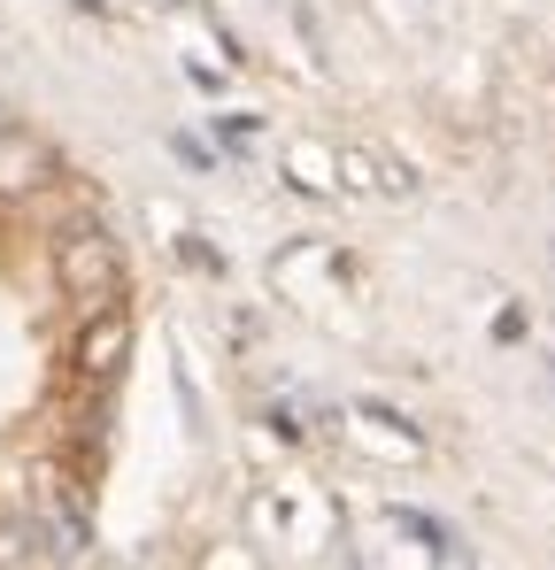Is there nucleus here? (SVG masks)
Listing matches in <instances>:
<instances>
[{
  "mask_svg": "<svg viewBox=\"0 0 555 570\" xmlns=\"http://www.w3.org/2000/svg\"><path fill=\"white\" fill-rule=\"evenodd\" d=\"M285 178H293L301 193H340V155L301 139V147H285Z\"/></svg>",
  "mask_w": 555,
  "mask_h": 570,
  "instance_id": "obj_4",
  "label": "nucleus"
},
{
  "mask_svg": "<svg viewBox=\"0 0 555 570\" xmlns=\"http://www.w3.org/2000/svg\"><path fill=\"white\" fill-rule=\"evenodd\" d=\"M0 124H8V108H0Z\"/></svg>",
  "mask_w": 555,
  "mask_h": 570,
  "instance_id": "obj_6",
  "label": "nucleus"
},
{
  "mask_svg": "<svg viewBox=\"0 0 555 570\" xmlns=\"http://www.w3.org/2000/svg\"><path fill=\"white\" fill-rule=\"evenodd\" d=\"M55 278L62 293L86 308V316H108L116 301H124V247L100 232V224H62V239H55Z\"/></svg>",
  "mask_w": 555,
  "mask_h": 570,
  "instance_id": "obj_1",
  "label": "nucleus"
},
{
  "mask_svg": "<svg viewBox=\"0 0 555 570\" xmlns=\"http://www.w3.org/2000/svg\"><path fill=\"white\" fill-rule=\"evenodd\" d=\"M124 363H132V316H124V308L86 316V332H78V379H86V385H108Z\"/></svg>",
  "mask_w": 555,
  "mask_h": 570,
  "instance_id": "obj_3",
  "label": "nucleus"
},
{
  "mask_svg": "<svg viewBox=\"0 0 555 570\" xmlns=\"http://www.w3.org/2000/svg\"><path fill=\"white\" fill-rule=\"evenodd\" d=\"M55 178H62L55 147L23 124H0V200H39V193H55Z\"/></svg>",
  "mask_w": 555,
  "mask_h": 570,
  "instance_id": "obj_2",
  "label": "nucleus"
},
{
  "mask_svg": "<svg viewBox=\"0 0 555 570\" xmlns=\"http://www.w3.org/2000/svg\"><path fill=\"white\" fill-rule=\"evenodd\" d=\"M340 170H348L356 193H417V178L401 163H386V155H340Z\"/></svg>",
  "mask_w": 555,
  "mask_h": 570,
  "instance_id": "obj_5",
  "label": "nucleus"
}]
</instances>
